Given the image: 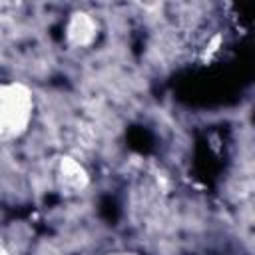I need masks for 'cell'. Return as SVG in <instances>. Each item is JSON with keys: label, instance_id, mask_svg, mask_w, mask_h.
<instances>
[{"label": "cell", "instance_id": "obj_1", "mask_svg": "<svg viewBox=\"0 0 255 255\" xmlns=\"http://www.w3.org/2000/svg\"><path fill=\"white\" fill-rule=\"evenodd\" d=\"M34 96L28 86L8 82L0 86V141L18 139L30 126Z\"/></svg>", "mask_w": 255, "mask_h": 255}, {"label": "cell", "instance_id": "obj_2", "mask_svg": "<svg viewBox=\"0 0 255 255\" xmlns=\"http://www.w3.org/2000/svg\"><path fill=\"white\" fill-rule=\"evenodd\" d=\"M98 36V22L88 12H74L66 24V40L74 48L90 46Z\"/></svg>", "mask_w": 255, "mask_h": 255}, {"label": "cell", "instance_id": "obj_3", "mask_svg": "<svg viewBox=\"0 0 255 255\" xmlns=\"http://www.w3.org/2000/svg\"><path fill=\"white\" fill-rule=\"evenodd\" d=\"M60 181H62L64 189L78 193V191H84L88 187L90 177H88V171L84 169V165L80 161L66 155L60 159Z\"/></svg>", "mask_w": 255, "mask_h": 255}, {"label": "cell", "instance_id": "obj_4", "mask_svg": "<svg viewBox=\"0 0 255 255\" xmlns=\"http://www.w3.org/2000/svg\"><path fill=\"white\" fill-rule=\"evenodd\" d=\"M0 255H8V251H6V249H2V247H0Z\"/></svg>", "mask_w": 255, "mask_h": 255}, {"label": "cell", "instance_id": "obj_5", "mask_svg": "<svg viewBox=\"0 0 255 255\" xmlns=\"http://www.w3.org/2000/svg\"><path fill=\"white\" fill-rule=\"evenodd\" d=\"M118 255H126V253H118Z\"/></svg>", "mask_w": 255, "mask_h": 255}]
</instances>
